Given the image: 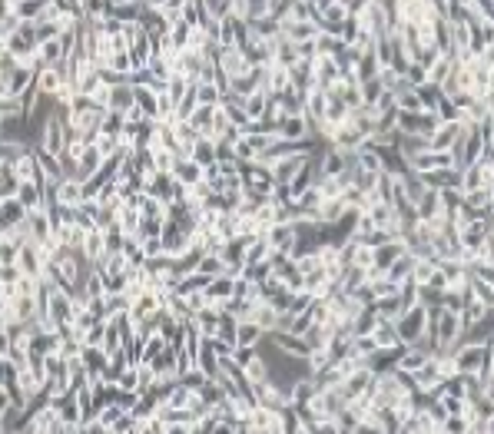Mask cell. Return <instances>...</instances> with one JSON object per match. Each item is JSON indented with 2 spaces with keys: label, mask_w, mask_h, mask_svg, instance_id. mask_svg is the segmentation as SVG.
Instances as JSON below:
<instances>
[{
  "label": "cell",
  "mask_w": 494,
  "mask_h": 434,
  "mask_svg": "<svg viewBox=\"0 0 494 434\" xmlns=\"http://www.w3.org/2000/svg\"><path fill=\"white\" fill-rule=\"evenodd\" d=\"M67 133H70V130H67L63 120L53 113V116L44 123V136H40V143H37V146H40L44 153H50V156L63 159V156H67Z\"/></svg>",
  "instance_id": "obj_1"
},
{
  "label": "cell",
  "mask_w": 494,
  "mask_h": 434,
  "mask_svg": "<svg viewBox=\"0 0 494 434\" xmlns=\"http://www.w3.org/2000/svg\"><path fill=\"white\" fill-rule=\"evenodd\" d=\"M120 229H123V236H136V239H139V232H143V212L136 209V206H126V202H123Z\"/></svg>",
  "instance_id": "obj_23"
},
{
  "label": "cell",
  "mask_w": 494,
  "mask_h": 434,
  "mask_svg": "<svg viewBox=\"0 0 494 434\" xmlns=\"http://www.w3.org/2000/svg\"><path fill=\"white\" fill-rule=\"evenodd\" d=\"M361 285H365V269L345 266V272H342V292H345V295H355Z\"/></svg>",
  "instance_id": "obj_36"
},
{
  "label": "cell",
  "mask_w": 494,
  "mask_h": 434,
  "mask_svg": "<svg viewBox=\"0 0 494 434\" xmlns=\"http://www.w3.org/2000/svg\"><path fill=\"white\" fill-rule=\"evenodd\" d=\"M266 239L275 252H289L292 249V242H296V225L292 223H275L266 229Z\"/></svg>",
  "instance_id": "obj_12"
},
{
  "label": "cell",
  "mask_w": 494,
  "mask_h": 434,
  "mask_svg": "<svg viewBox=\"0 0 494 434\" xmlns=\"http://www.w3.org/2000/svg\"><path fill=\"white\" fill-rule=\"evenodd\" d=\"M176 139H180V146L193 150V146L199 143V139H203V136H199V130H196L193 123H176Z\"/></svg>",
  "instance_id": "obj_41"
},
{
  "label": "cell",
  "mask_w": 494,
  "mask_h": 434,
  "mask_svg": "<svg viewBox=\"0 0 494 434\" xmlns=\"http://www.w3.org/2000/svg\"><path fill=\"white\" fill-rule=\"evenodd\" d=\"M37 318V295H17L14 299V322H33Z\"/></svg>",
  "instance_id": "obj_26"
},
{
  "label": "cell",
  "mask_w": 494,
  "mask_h": 434,
  "mask_svg": "<svg viewBox=\"0 0 494 434\" xmlns=\"http://www.w3.org/2000/svg\"><path fill=\"white\" fill-rule=\"evenodd\" d=\"M461 206H464V212H471V219H475L481 209H491L494 206V189L491 186H478V189H471V193H461Z\"/></svg>",
  "instance_id": "obj_9"
},
{
  "label": "cell",
  "mask_w": 494,
  "mask_h": 434,
  "mask_svg": "<svg viewBox=\"0 0 494 434\" xmlns=\"http://www.w3.org/2000/svg\"><path fill=\"white\" fill-rule=\"evenodd\" d=\"M398 80H402V76L395 73L391 67H382V70H378V83H382V90H391V93H395V87H398Z\"/></svg>",
  "instance_id": "obj_49"
},
{
  "label": "cell",
  "mask_w": 494,
  "mask_h": 434,
  "mask_svg": "<svg viewBox=\"0 0 494 434\" xmlns=\"http://www.w3.org/2000/svg\"><path fill=\"white\" fill-rule=\"evenodd\" d=\"M126 415H130V408H126L123 401H117V398H113V401H106V404H100V411H96V418H100V424H103L106 431H113Z\"/></svg>",
  "instance_id": "obj_16"
},
{
  "label": "cell",
  "mask_w": 494,
  "mask_h": 434,
  "mask_svg": "<svg viewBox=\"0 0 494 434\" xmlns=\"http://www.w3.org/2000/svg\"><path fill=\"white\" fill-rule=\"evenodd\" d=\"M438 269V259H415L411 266V282L415 285H428L432 282V272Z\"/></svg>",
  "instance_id": "obj_33"
},
{
  "label": "cell",
  "mask_w": 494,
  "mask_h": 434,
  "mask_svg": "<svg viewBox=\"0 0 494 434\" xmlns=\"http://www.w3.org/2000/svg\"><path fill=\"white\" fill-rule=\"evenodd\" d=\"M173 180L182 182L186 189H193L196 182L206 180V169L199 163H193V159H176V169H173Z\"/></svg>",
  "instance_id": "obj_13"
},
{
  "label": "cell",
  "mask_w": 494,
  "mask_h": 434,
  "mask_svg": "<svg viewBox=\"0 0 494 434\" xmlns=\"http://www.w3.org/2000/svg\"><path fill=\"white\" fill-rule=\"evenodd\" d=\"M67 87V76H63L60 67H44L40 73H37V90L44 93V96H60V90Z\"/></svg>",
  "instance_id": "obj_8"
},
{
  "label": "cell",
  "mask_w": 494,
  "mask_h": 434,
  "mask_svg": "<svg viewBox=\"0 0 494 434\" xmlns=\"http://www.w3.org/2000/svg\"><path fill=\"white\" fill-rule=\"evenodd\" d=\"M27 206L17 199V196H10V199H0V219H3V229H17V225L27 223Z\"/></svg>",
  "instance_id": "obj_10"
},
{
  "label": "cell",
  "mask_w": 494,
  "mask_h": 434,
  "mask_svg": "<svg viewBox=\"0 0 494 434\" xmlns=\"http://www.w3.org/2000/svg\"><path fill=\"white\" fill-rule=\"evenodd\" d=\"M225 126H229V116H225L223 106H216V113H212V133H216V143H219V136L225 133Z\"/></svg>",
  "instance_id": "obj_50"
},
{
  "label": "cell",
  "mask_w": 494,
  "mask_h": 434,
  "mask_svg": "<svg viewBox=\"0 0 494 434\" xmlns=\"http://www.w3.org/2000/svg\"><path fill=\"white\" fill-rule=\"evenodd\" d=\"M83 365H87V372H93V374H106L110 355H106L100 345H83Z\"/></svg>",
  "instance_id": "obj_21"
},
{
  "label": "cell",
  "mask_w": 494,
  "mask_h": 434,
  "mask_svg": "<svg viewBox=\"0 0 494 434\" xmlns=\"http://www.w3.org/2000/svg\"><path fill=\"white\" fill-rule=\"evenodd\" d=\"M404 252V242H389V245H375V269H382V272H389V266L398 259V255Z\"/></svg>",
  "instance_id": "obj_25"
},
{
  "label": "cell",
  "mask_w": 494,
  "mask_h": 434,
  "mask_svg": "<svg viewBox=\"0 0 494 434\" xmlns=\"http://www.w3.org/2000/svg\"><path fill=\"white\" fill-rule=\"evenodd\" d=\"M103 163H106V159L100 156L96 143H93V146H87V153L80 156V163L74 166V173H70V176H76L80 182H87V180H93V176H96V173L103 169Z\"/></svg>",
  "instance_id": "obj_6"
},
{
  "label": "cell",
  "mask_w": 494,
  "mask_h": 434,
  "mask_svg": "<svg viewBox=\"0 0 494 434\" xmlns=\"http://www.w3.org/2000/svg\"><path fill=\"white\" fill-rule=\"evenodd\" d=\"M242 110H246V116H249L253 123H262L266 120V110H269V93L255 90L253 96H246V100H242Z\"/></svg>",
  "instance_id": "obj_18"
},
{
  "label": "cell",
  "mask_w": 494,
  "mask_h": 434,
  "mask_svg": "<svg viewBox=\"0 0 494 434\" xmlns=\"http://www.w3.org/2000/svg\"><path fill=\"white\" fill-rule=\"evenodd\" d=\"M7 3H10V10H17L24 24H40V17H44V3H37V0H7Z\"/></svg>",
  "instance_id": "obj_24"
},
{
  "label": "cell",
  "mask_w": 494,
  "mask_h": 434,
  "mask_svg": "<svg viewBox=\"0 0 494 434\" xmlns=\"http://www.w3.org/2000/svg\"><path fill=\"white\" fill-rule=\"evenodd\" d=\"M309 156H312V153H296V156H285V159H279V163L272 166V180H275V186H289V182L299 176L302 166L309 163Z\"/></svg>",
  "instance_id": "obj_4"
},
{
  "label": "cell",
  "mask_w": 494,
  "mask_h": 434,
  "mask_svg": "<svg viewBox=\"0 0 494 434\" xmlns=\"http://www.w3.org/2000/svg\"><path fill=\"white\" fill-rule=\"evenodd\" d=\"M146 70H150V73L156 76V80L169 83V63H166L163 57H160V53H153V57H150V67H146Z\"/></svg>",
  "instance_id": "obj_46"
},
{
  "label": "cell",
  "mask_w": 494,
  "mask_h": 434,
  "mask_svg": "<svg viewBox=\"0 0 494 434\" xmlns=\"http://www.w3.org/2000/svg\"><path fill=\"white\" fill-rule=\"evenodd\" d=\"M143 255L146 259H163L166 255V245L160 236H150V239H143Z\"/></svg>",
  "instance_id": "obj_47"
},
{
  "label": "cell",
  "mask_w": 494,
  "mask_h": 434,
  "mask_svg": "<svg viewBox=\"0 0 494 434\" xmlns=\"http://www.w3.org/2000/svg\"><path fill=\"white\" fill-rule=\"evenodd\" d=\"M458 133H461V123H441L432 136H425V139H428V150L432 153H448L451 146H454Z\"/></svg>",
  "instance_id": "obj_7"
},
{
  "label": "cell",
  "mask_w": 494,
  "mask_h": 434,
  "mask_svg": "<svg viewBox=\"0 0 494 434\" xmlns=\"http://www.w3.org/2000/svg\"><path fill=\"white\" fill-rule=\"evenodd\" d=\"M451 73V57H438V60L428 67V73H425V83H432V87H441Z\"/></svg>",
  "instance_id": "obj_30"
},
{
  "label": "cell",
  "mask_w": 494,
  "mask_h": 434,
  "mask_svg": "<svg viewBox=\"0 0 494 434\" xmlns=\"http://www.w3.org/2000/svg\"><path fill=\"white\" fill-rule=\"evenodd\" d=\"M189 87H193V83H189L186 76H173V80H169V90H166V96H169V103H173V106H180V103H182V96L189 93Z\"/></svg>",
  "instance_id": "obj_40"
},
{
  "label": "cell",
  "mask_w": 494,
  "mask_h": 434,
  "mask_svg": "<svg viewBox=\"0 0 494 434\" xmlns=\"http://www.w3.org/2000/svg\"><path fill=\"white\" fill-rule=\"evenodd\" d=\"M275 318H279V312L272 309L269 302H255L249 309V322H255L262 331H275Z\"/></svg>",
  "instance_id": "obj_20"
},
{
  "label": "cell",
  "mask_w": 494,
  "mask_h": 434,
  "mask_svg": "<svg viewBox=\"0 0 494 434\" xmlns=\"http://www.w3.org/2000/svg\"><path fill=\"white\" fill-rule=\"evenodd\" d=\"M117 385H120V391H139V368L126 365L120 372V378H117Z\"/></svg>",
  "instance_id": "obj_43"
},
{
  "label": "cell",
  "mask_w": 494,
  "mask_h": 434,
  "mask_svg": "<svg viewBox=\"0 0 494 434\" xmlns=\"http://www.w3.org/2000/svg\"><path fill=\"white\" fill-rule=\"evenodd\" d=\"M189 398H193V388H189V385H182V381H176V385L166 391L160 401H166L169 408H189Z\"/></svg>",
  "instance_id": "obj_29"
},
{
  "label": "cell",
  "mask_w": 494,
  "mask_h": 434,
  "mask_svg": "<svg viewBox=\"0 0 494 434\" xmlns=\"http://www.w3.org/2000/svg\"><path fill=\"white\" fill-rule=\"evenodd\" d=\"M193 163L199 166H212L216 163V143H210V139H199L193 146Z\"/></svg>",
  "instance_id": "obj_38"
},
{
  "label": "cell",
  "mask_w": 494,
  "mask_h": 434,
  "mask_svg": "<svg viewBox=\"0 0 494 434\" xmlns=\"http://www.w3.org/2000/svg\"><path fill=\"white\" fill-rule=\"evenodd\" d=\"M269 17V0H249V24H259Z\"/></svg>",
  "instance_id": "obj_48"
},
{
  "label": "cell",
  "mask_w": 494,
  "mask_h": 434,
  "mask_svg": "<svg viewBox=\"0 0 494 434\" xmlns=\"http://www.w3.org/2000/svg\"><path fill=\"white\" fill-rule=\"evenodd\" d=\"M372 338H375V345H378V348H404L402 338H398V331H395V322L382 318V315H378V322H375Z\"/></svg>",
  "instance_id": "obj_15"
},
{
  "label": "cell",
  "mask_w": 494,
  "mask_h": 434,
  "mask_svg": "<svg viewBox=\"0 0 494 434\" xmlns=\"http://www.w3.org/2000/svg\"><path fill=\"white\" fill-rule=\"evenodd\" d=\"M312 302H315V295L302 288V292H296V295H292V302H289V312H292V315L309 312V309H312Z\"/></svg>",
  "instance_id": "obj_44"
},
{
  "label": "cell",
  "mask_w": 494,
  "mask_h": 434,
  "mask_svg": "<svg viewBox=\"0 0 494 434\" xmlns=\"http://www.w3.org/2000/svg\"><path fill=\"white\" fill-rule=\"evenodd\" d=\"M359 93H361V110H372L375 103H378V96H382V83H378V76H372V80H365V83H359Z\"/></svg>",
  "instance_id": "obj_35"
},
{
  "label": "cell",
  "mask_w": 494,
  "mask_h": 434,
  "mask_svg": "<svg viewBox=\"0 0 494 434\" xmlns=\"http://www.w3.org/2000/svg\"><path fill=\"white\" fill-rule=\"evenodd\" d=\"M312 123H309V116L305 113H296V116H285L279 126H275V136L279 139H285V143H302L305 136H312Z\"/></svg>",
  "instance_id": "obj_2"
},
{
  "label": "cell",
  "mask_w": 494,
  "mask_h": 434,
  "mask_svg": "<svg viewBox=\"0 0 494 434\" xmlns=\"http://www.w3.org/2000/svg\"><path fill=\"white\" fill-rule=\"evenodd\" d=\"M27 229H31V242L53 239V223H50L46 212H31V216H27Z\"/></svg>",
  "instance_id": "obj_17"
},
{
  "label": "cell",
  "mask_w": 494,
  "mask_h": 434,
  "mask_svg": "<svg viewBox=\"0 0 494 434\" xmlns=\"http://www.w3.org/2000/svg\"><path fill=\"white\" fill-rule=\"evenodd\" d=\"M196 272H203L206 279H216V275H223V272H225L223 255H203V259H199V266H196Z\"/></svg>",
  "instance_id": "obj_37"
},
{
  "label": "cell",
  "mask_w": 494,
  "mask_h": 434,
  "mask_svg": "<svg viewBox=\"0 0 494 434\" xmlns=\"http://www.w3.org/2000/svg\"><path fill=\"white\" fill-rule=\"evenodd\" d=\"M189 33H193V27H189V24H186V20H180V24H173V31H169V40H173V46H176V50H186V46H189Z\"/></svg>",
  "instance_id": "obj_42"
},
{
  "label": "cell",
  "mask_w": 494,
  "mask_h": 434,
  "mask_svg": "<svg viewBox=\"0 0 494 434\" xmlns=\"http://www.w3.org/2000/svg\"><path fill=\"white\" fill-rule=\"evenodd\" d=\"M166 345H169V338H166L163 331L156 329L150 335V338H146V345H143V351H139V365H143V361H146V365H150L153 358H156V355H160V351H163Z\"/></svg>",
  "instance_id": "obj_28"
},
{
  "label": "cell",
  "mask_w": 494,
  "mask_h": 434,
  "mask_svg": "<svg viewBox=\"0 0 494 434\" xmlns=\"http://www.w3.org/2000/svg\"><path fill=\"white\" fill-rule=\"evenodd\" d=\"M411 381H415V391H418V394H428V391H434V385H438L441 378H438V372H434L432 358L425 361L418 372H411Z\"/></svg>",
  "instance_id": "obj_22"
},
{
  "label": "cell",
  "mask_w": 494,
  "mask_h": 434,
  "mask_svg": "<svg viewBox=\"0 0 494 434\" xmlns=\"http://www.w3.org/2000/svg\"><path fill=\"white\" fill-rule=\"evenodd\" d=\"M196 100H199V106H219L223 103V93L216 90V83H199L196 87Z\"/></svg>",
  "instance_id": "obj_39"
},
{
  "label": "cell",
  "mask_w": 494,
  "mask_h": 434,
  "mask_svg": "<svg viewBox=\"0 0 494 434\" xmlns=\"http://www.w3.org/2000/svg\"><path fill=\"white\" fill-rule=\"evenodd\" d=\"M253 70V63L246 60V53H242L239 46H232V50H223L219 53V73L232 83V80H239V76H246Z\"/></svg>",
  "instance_id": "obj_3"
},
{
  "label": "cell",
  "mask_w": 494,
  "mask_h": 434,
  "mask_svg": "<svg viewBox=\"0 0 494 434\" xmlns=\"http://www.w3.org/2000/svg\"><path fill=\"white\" fill-rule=\"evenodd\" d=\"M292 90V70L282 67V63H269L266 67V93L272 96H282V93Z\"/></svg>",
  "instance_id": "obj_5"
},
{
  "label": "cell",
  "mask_w": 494,
  "mask_h": 434,
  "mask_svg": "<svg viewBox=\"0 0 494 434\" xmlns=\"http://www.w3.org/2000/svg\"><path fill=\"white\" fill-rule=\"evenodd\" d=\"M266 331L259 329L255 322H249V318H242L239 329H236V345H259V338H262Z\"/></svg>",
  "instance_id": "obj_34"
},
{
  "label": "cell",
  "mask_w": 494,
  "mask_h": 434,
  "mask_svg": "<svg viewBox=\"0 0 494 434\" xmlns=\"http://www.w3.org/2000/svg\"><path fill=\"white\" fill-rule=\"evenodd\" d=\"M434 288V292H441V295H445V288H448V282H445V272L441 269H434L432 272V282H428Z\"/></svg>",
  "instance_id": "obj_51"
},
{
  "label": "cell",
  "mask_w": 494,
  "mask_h": 434,
  "mask_svg": "<svg viewBox=\"0 0 494 434\" xmlns=\"http://www.w3.org/2000/svg\"><path fill=\"white\" fill-rule=\"evenodd\" d=\"M123 130H126V113H113V110H106L103 126H100V136H117V139H120Z\"/></svg>",
  "instance_id": "obj_31"
},
{
  "label": "cell",
  "mask_w": 494,
  "mask_h": 434,
  "mask_svg": "<svg viewBox=\"0 0 494 434\" xmlns=\"http://www.w3.org/2000/svg\"><path fill=\"white\" fill-rule=\"evenodd\" d=\"M156 312H163V302H160L156 292H143V295L133 299V305H130V318H133V322H146V318H153Z\"/></svg>",
  "instance_id": "obj_11"
},
{
  "label": "cell",
  "mask_w": 494,
  "mask_h": 434,
  "mask_svg": "<svg viewBox=\"0 0 494 434\" xmlns=\"http://www.w3.org/2000/svg\"><path fill=\"white\" fill-rule=\"evenodd\" d=\"M57 202L67 206V209H76V206L83 202V182L76 180V176H67V180L57 186Z\"/></svg>",
  "instance_id": "obj_14"
},
{
  "label": "cell",
  "mask_w": 494,
  "mask_h": 434,
  "mask_svg": "<svg viewBox=\"0 0 494 434\" xmlns=\"http://www.w3.org/2000/svg\"><path fill=\"white\" fill-rule=\"evenodd\" d=\"M242 374L249 378V385H253V381H266V378H269V361H266L262 355H259V351H255L253 358L242 365Z\"/></svg>",
  "instance_id": "obj_27"
},
{
  "label": "cell",
  "mask_w": 494,
  "mask_h": 434,
  "mask_svg": "<svg viewBox=\"0 0 494 434\" xmlns=\"http://www.w3.org/2000/svg\"><path fill=\"white\" fill-rule=\"evenodd\" d=\"M339 50H342V40H339L335 33L322 31L318 37H315V53H318V57H335Z\"/></svg>",
  "instance_id": "obj_32"
},
{
  "label": "cell",
  "mask_w": 494,
  "mask_h": 434,
  "mask_svg": "<svg viewBox=\"0 0 494 434\" xmlns=\"http://www.w3.org/2000/svg\"><path fill=\"white\" fill-rule=\"evenodd\" d=\"M332 365V355H329V348H312L309 351V372H322V368H329Z\"/></svg>",
  "instance_id": "obj_45"
},
{
  "label": "cell",
  "mask_w": 494,
  "mask_h": 434,
  "mask_svg": "<svg viewBox=\"0 0 494 434\" xmlns=\"http://www.w3.org/2000/svg\"><path fill=\"white\" fill-rule=\"evenodd\" d=\"M193 322L203 338H216V335H219V309H210V305H206L203 312L193 315Z\"/></svg>",
  "instance_id": "obj_19"
}]
</instances>
